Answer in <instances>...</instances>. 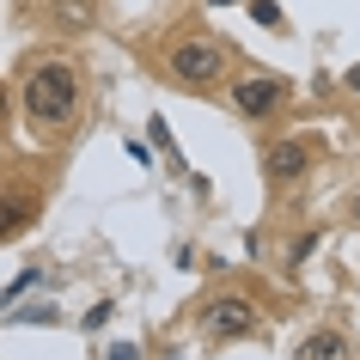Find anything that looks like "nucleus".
<instances>
[{"mask_svg": "<svg viewBox=\"0 0 360 360\" xmlns=\"http://www.w3.org/2000/svg\"><path fill=\"white\" fill-rule=\"evenodd\" d=\"M74 104H79V74L68 61H43V68L25 74V110L37 116V122L61 129V122L74 116Z\"/></svg>", "mask_w": 360, "mask_h": 360, "instance_id": "1", "label": "nucleus"}, {"mask_svg": "<svg viewBox=\"0 0 360 360\" xmlns=\"http://www.w3.org/2000/svg\"><path fill=\"white\" fill-rule=\"evenodd\" d=\"M220 68H226V56L208 37H184L171 49V74L184 79V86H208V79H220Z\"/></svg>", "mask_w": 360, "mask_h": 360, "instance_id": "2", "label": "nucleus"}, {"mask_svg": "<svg viewBox=\"0 0 360 360\" xmlns=\"http://www.w3.org/2000/svg\"><path fill=\"white\" fill-rule=\"evenodd\" d=\"M202 330H208L214 342L250 336V330H257V305H250L245 293H226V300H214V305H208V318H202Z\"/></svg>", "mask_w": 360, "mask_h": 360, "instance_id": "3", "label": "nucleus"}, {"mask_svg": "<svg viewBox=\"0 0 360 360\" xmlns=\"http://www.w3.org/2000/svg\"><path fill=\"white\" fill-rule=\"evenodd\" d=\"M281 98H287L281 79H238V86H232V104H238L245 116H269Z\"/></svg>", "mask_w": 360, "mask_h": 360, "instance_id": "4", "label": "nucleus"}, {"mask_svg": "<svg viewBox=\"0 0 360 360\" xmlns=\"http://www.w3.org/2000/svg\"><path fill=\"white\" fill-rule=\"evenodd\" d=\"M263 165H269V177H275V184H293V177L311 165V147H305V141H281V147L263 153Z\"/></svg>", "mask_w": 360, "mask_h": 360, "instance_id": "5", "label": "nucleus"}, {"mask_svg": "<svg viewBox=\"0 0 360 360\" xmlns=\"http://www.w3.org/2000/svg\"><path fill=\"white\" fill-rule=\"evenodd\" d=\"M342 354H348V336L342 330H318V336L300 342V360H342Z\"/></svg>", "mask_w": 360, "mask_h": 360, "instance_id": "6", "label": "nucleus"}, {"mask_svg": "<svg viewBox=\"0 0 360 360\" xmlns=\"http://www.w3.org/2000/svg\"><path fill=\"white\" fill-rule=\"evenodd\" d=\"M31 214H37L31 195H0V238H13L19 226H31Z\"/></svg>", "mask_w": 360, "mask_h": 360, "instance_id": "7", "label": "nucleus"}, {"mask_svg": "<svg viewBox=\"0 0 360 360\" xmlns=\"http://www.w3.org/2000/svg\"><path fill=\"white\" fill-rule=\"evenodd\" d=\"M250 13H257V25H275V31H281V6H275V0H250Z\"/></svg>", "mask_w": 360, "mask_h": 360, "instance_id": "8", "label": "nucleus"}, {"mask_svg": "<svg viewBox=\"0 0 360 360\" xmlns=\"http://www.w3.org/2000/svg\"><path fill=\"white\" fill-rule=\"evenodd\" d=\"M98 360H141V348H134V342H110Z\"/></svg>", "mask_w": 360, "mask_h": 360, "instance_id": "9", "label": "nucleus"}, {"mask_svg": "<svg viewBox=\"0 0 360 360\" xmlns=\"http://www.w3.org/2000/svg\"><path fill=\"white\" fill-rule=\"evenodd\" d=\"M348 86H354V92H360V68H348Z\"/></svg>", "mask_w": 360, "mask_h": 360, "instance_id": "10", "label": "nucleus"}, {"mask_svg": "<svg viewBox=\"0 0 360 360\" xmlns=\"http://www.w3.org/2000/svg\"><path fill=\"white\" fill-rule=\"evenodd\" d=\"M214 6H238V0H214Z\"/></svg>", "mask_w": 360, "mask_h": 360, "instance_id": "11", "label": "nucleus"}, {"mask_svg": "<svg viewBox=\"0 0 360 360\" xmlns=\"http://www.w3.org/2000/svg\"><path fill=\"white\" fill-rule=\"evenodd\" d=\"M354 220H360V195H354Z\"/></svg>", "mask_w": 360, "mask_h": 360, "instance_id": "12", "label": "nucleus"}]
</instances>
